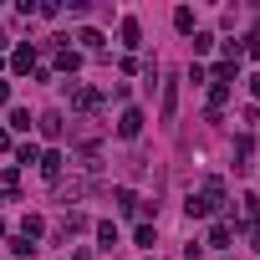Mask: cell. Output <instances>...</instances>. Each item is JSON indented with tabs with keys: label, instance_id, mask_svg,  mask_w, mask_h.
Returning <instances> with one entry per match:
<instances>
[{
	"label": "cell",
	"instance_id": "cell-14",
	"mask_svg": "<svg viewBox=\"0 0 260 260\" xmlns=\"http://www.w3.org/2000/svg\"><path fill=\"white\" fill-rule=\"evenodd\" d=\"M16 164H41V148H36V143H21V148H16Z\"/></svg>",
	"mask_w": 260,
	"mask_h": 260
},
{
	"label": "cell",
	"instance_id": "cell-21",
	"mask_svg": "<svg viewBox=\"0 0 260 260\" xmlns=\"http://www.w3.org/2000/svg\"><path fill=\"white\" fill-rule=\"evenodd\" d=\"M0 67H6V51H0Z\"/></svg>",
	"mask_w": 260,
	"mask_h": 260
},
{
	"label": "cell",
	"instance_id": "cell-12",
	"mask_svg": "<svg viewBox=\"0 0 260 260\" xmlns=\"http://www.w3.org/2000/svg\"><path fill=\"white\" fill-rule=\"evenodd\" d=\"M77 41H82L87 51H102V31H92V26H87V31H77Z\"/></svg>",
	"mask_w": 260,
	"mask_h": 260
},
{
	"label": "cell",
	"instance_id": "cell-19",
	"mask_svg": "<svg viewBox=\"0 0 260 260\" xmlns=\"http://www.w3.org/2000/svg\"><path fill=\"white\" fill-rule=\"evenodd\" d=\"M250 92H255V97H260V72H255V77H250Z\"/></svg>",
	"mask_w": 260,
	"mask_h": 260
},
{
	"label": "cell",
	"instance_id": "cell-8",
	"mask_svg": "<svg viewBox=\"0 0 260 260\" xmlns=\"http://www.w3.org/2000/svg\"><path fill=\"white\" fill-rule=\"evenodd\" d=\"M138 41H143V26L127 16V21H122V46H138Z\"/></svg>",
	"mask_w": 260,
	"mask_h": 260
},
{
	"label": "cell",
	"instance_id": "cell-7",
	"mask_svg": "<svg viewBox=\"0 0 260 260\" xmlns=\"http://www.w3.org/2000/svg\"><path fill=\"white\" fill-rule=\"evenodd\" d=\"M41 133H46L51 143H56V138L67 133V122H61V112H46V117H41Z\"/></svg>",
	"mask_w": 260,
	"mask_h": 260
},
{
	"label": "cell",
	"instance_id": "cell-15",
	"mask_svg": "<svg viewBox=\"0 0 260 260\" xmlns=\"http://www.w3.org/2000/svg\"><path fill=\"white\" fill-rule=\"evenodd\" d=\"M97 240L112 250V245H117V224H112V219H102V224H97Z\"/></svg>",
	"mask_w": 260,
	"mask_h": 260
},
{
	"label": "cell",
	"instance_id": "cell-3",
	"mask_svg": "<svg viewBox=\"0 0 260 260\" xmlns=\"http://www.w3.org/2000/svg\"><path fill=\"white\" fill-rule=\"evenodd\" d=\"M72 107H77V112H97V107H102V97H97V92H87V87H72Z\"/></svg>",
	"mask_w": 260,
	"mask_h": 260
},
{
	"label": "cell",
	"instance_id": "cell-6",
	"mask_svg": "<svg viewBox=\"0 0 260 260\" xmlns=\"http://www.w3.org/2000/svg\"><path fill=\"white\" fill-rule=\"evenodd\" d=\"M11 67H16V72H31V67H36V46H31V41H26V46H16Z\"/></svg>",
	"mask_w": 260,
	"mask_h": 260
},
{
	"label": "cell",
	"instance_id": "cell-20",
	"mask_svg": "<svg viewBox=\"0 0 260 260\" xmlns=\"http://www.w3.org/2000/svg\"><path fill=\"white\" fill-rule=\"evenodd\" d=\"M0 148H11V133H6V127H0Z\"/></svg>",
	"mask_w": 260,
	"mask_h": 260
},
{
	"label": "cell",
	"instance_id": "cell-17",
	"mask_svg": "<svg viewBox=\"0 0 260 260\" xmlns=\"http://www.w3.org/2000/svg\"><path fill=\"white\" fill-rule=\"evenodd\" d=\"M240 204H245V219H250V224H255V219H260V194H245V199H240Z\"/></svg>",
	"mask_w": 260,
	"mask_h": 260
},
{
	"label": "cell",
	"instance_id": "cell-10",
	"mask_svg": "<svg viewBox=\"0 0 260 260\" xmlns=\"http://www.w3.org/2000/svg\"><path fill=\"white\" fill-rule=\"evenodd\" d=\"M11 127H16V133H31V112L26 107H11Z\"/></svg>",
	"mask_w": 260,
	"mask_h": 260
},
{
	"label": "cell",
	"instance_id": "cell-16",
	"mask_svg": "<svg viewBox=\"0 0 260 260\" xmlns=\"http://www.w3.org/2000/svg\"><path fill=\"white\" fill-rule=\"evenodd\" d=\"M11 255H21V260H26V255H36V240H26V235H16V240H11Z\"/></svg>",
	"mask_w": 260,
	"mask_h": 260
},
{
	"label": "cell",
	"instance_id": "cell-1",
	"mask_svg": "<svg viewBox=\"0 0 260 260\" xmlns=\"http://www.w3.org/2000/svg\"><path fill=\"white\" fill-rule=\"evenodd\" d=\"M219 204H224V179H204V189H199V194H189V204H184V209H189V219H204V214H214Z\"/></svg>",
	"mask_w": 260,
	"mask_h": 260
},
{
	"label": "cell",
	"instance_id": "cell-5",
	"mask_svg": "<svg viewBox=\"0 0 260 260\" xmlns=\"http://www.w3.org/2000/svg\"><path fill=\"white\" fill-rule=\"evenodd\" d=\"M112 204H117L122 214H133V209H143V204H138V194L127 189V184H122V189H112Z\"/></svg>",
	"mask_w": 260,
	"mask_h": 260
},
{
	"label": "cell",
	"instance_id": "cell-4",
	"mask_svg": "<svg viewBox=\"0 0 260 260\" xmlns=\"http://www.w3.org/2000/svg\"><path fill=\"white\" fill-rule=\"evenodd\" d=\"M61 164H67V158L51 148V153H41V164H36V169H41V179H61Z\"/></svg>",
	"mask_w": 260,
	"mask_h": 260
},
{
	"label": "cell",
	"instance_id": "cell-11",
	"mask_svg": "<svg viewBox=\"0 0 260 260\" xmlns=\"http://www.w3.org/2000/svg\"><path fill=\"white\" fill-rule=\"evenodd\" d=\"M174 26L189 36V31H194V11H189V6H179V11H174Z\"/></svg>",
	"mask_w": 260,
	"mask_h": 260
},
{
	"label": "cell",
	"instance_id": "cell-13",
	"mask_svg": "<svg viewBox=\"0 0 260 260\" xmlns=\"http://www.w3.org/2000/svg\"><path fill=\"white\" fill-rule=\"evenodd\" d=\"M56 67H61V72H77V67H82V56H77V51H67V46H61V51H56Z\"/></svg>",
	"mask_w": 260,
	"mask_h": 260
},
{
	"label": "cell",
	"instance_id": "cell-18",
	"mask_svg": "<svg viewBox=\"0 0 260 260\" xmlns=\"http://www.w3.org/2000/svg\"><path fill=\"white\" fill-rule=\"evenodd\" d=\"M6 102H11V87H6V82H0V107H6Z\"/></svg>",
	"mask_w": 260,
	"mask_h": 260
},
{
	"label": "cell",
	"instance_id": "cell-2",
	"mask_svg": "<svg viewBox=\"0 0 260 260\" xmlns=\"http://www.w3.org/2000/svg\"><path fill=\"white\" fill-rule=\"evenodd\" d=\"M138 133H143V112H138V107H127V112L117 117V138H127V143H133Z\"/></svg>",
	"mask_w": 260,
	"mask_h": 260
},
{
	"label": "cell",
	"instance_id": "cell-9",
	"mask_svg": "<svg viewBox=\"0 0 260 260\" xmlns=\"http://www.w3.org/2000/svg\"><path fill=\"white\" fill-rule=\"evenodd\" d=\"M230 235H235V230H230V224H224V219H219V224H214V230H209V245H214V250H224V245H230Z\"/></svg>",
	"mask_w": 260,
	"mask_h": 260
}]
</instances>
